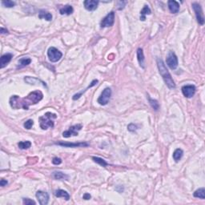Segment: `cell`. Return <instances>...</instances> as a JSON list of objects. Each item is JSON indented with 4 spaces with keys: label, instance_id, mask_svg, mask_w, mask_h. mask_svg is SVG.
Wrapping results in <instances>:
<instances>
[{
    "label": "cell",
    "instance_id": "cell-30",
    "mask_svg": "<svg viewBox=\"0 0 205 205\" xmlns=\"http://www.w3.org/2000/svg\"><path fill=\"white\" fill-rule=\"evenodd\" d=\"M33 124H34V121L32 120V119H28V120L25 122L24 124H23V126H24V128H26V129H27V130H30V129L32 128Z\"/></svg>",
    "mask_w": 205,
    "mask_h": 205
},
{
    "label": "cell",
    "instance_id": "cell-23",
    "mask_svg": "<svg viewBox=\"0 0 205 205\" xmlns=\"http://www.w3.org/2000/svg\"><path fill=\"white\" fill-rule=\"evenodd\" d=\"M31 63H32V59H31L30 58L20 59V60H19V64H18L17 68H20V69L23 68H25L26 66L29 65Z\"/></svg>",
    "mask_w": 205,
    "mask_h": 205
},
{
    "label": "cell",
    "instance_id": "cell-2",
    "mask_svg": "<svg viewBox=\"0 0 205 205\" xmlns=\"http://www.w3.org/2000/svg\"><path fill=\"white\" fill-rule=\"evenodd\" d=\"M157 66H158L159 74L161 75L162 78H163V80H164L165 84L167 86V87L170 88V89L176 88V83L174 82L173 79L171 78L170 72L167 69L164 61L162 60L161 59H157Z\"/></svg>",
    "mask_w": 205,
    "mask_h": 205
},
{
    "label": "cell",
    "instance_id": "cell-26",
    "mask_svg": "<svg viewBox=\"0 0 205 205\" xmlns=\"http://www.w3.org/2000/svg\"><path fill=\"white\" fill-rule=\"evenodd\" d=\"M147 98H148V100H149V104L151 105L152 108L154 109L155 111H158L159 109V104L158 103L156 99H152L149 95H147Z\"/></svg>",
    "mask_w": 205,
    "mask_h": 205
},
{
    "label": "cell",
    "instance_id": "cell-29",
    "mask_svg": "<svg viewBox=\"0 0 205 205\" xmlns=\"http://www.w3.org/2000/svg\"><path fill=\"white\" fill-rule=\"evenodd\" d=\"M2 5L3 7H5V8H11L15 7V3L13 2V1H11V0H7V1H2Z\"/></svg>",
    "mask_w": 205,
    "mask_h": 205
},
{
    "label": "cell",
    "instance_id": "cell-25",
    "mask_svg": "<svg viewBox=\"0 0 205 205\" xmlns=\"http://www.w3.org/2000/svg\"><path fill=\"white\" fill-rule=\"evenodd\" d=\"M183 150L182 149H179V148H178V149H176L175 152H174L173 153V159L177 163V162H179V160L181 159V158H182V156H183Z\"/></svg>",
    "mask_w": 205,
    "mask_h": 205
},
{
    "label": "cell",
    "instance_id": "cell-34",
    "mask_svg": "<svg viewBox=\"0 0 205 205\" xmlns=\"http://www.w3.org/2000/svg\"><path fill=\"white\" fill-rule=\"evenodd\" d=\"M91 198H92V196H91V195L88 194V193H85L84 195H83V199H84V200H90Z\"/></svg>",
    "mask_w": 205,
    "mask_h": 205
},
{
    "label": "cell",
    "instance_id": "cell-33",
    "mask_svg": "<svg viewBox=\"0 0 205 205\" xmlns=\"http://www.w3.org/2000/svg\"><path fill=\"white\" fill-rule=\"evenodd\" d=\"M62 163V159L60 158H58V157H55L52 160V164H55V165H59Z\"/></svg>",
    "mask_w": 205,
    "mask_h": 205
},
{
    "label": "cell",
    "instance_id": "cell-15",
    "mask_svg": "<svg viewBox=\"0 0 205 205\" xmlns=\"http://www.w3.org/2000/svg\"><path fill=\"white\" fill-rule=\"evenodd\" d=\"M168 9L172 14H176L179 11V3L175 0H169L168 1Z\"/></svg>",
    "mask_w": 205,
    "mask_h": 205
},
{
    "label": "cell",
    "instance_id": "cell-16",
    "mask_svg": "<svg viewBox=\"0 0 205 205\" xmlns=\"http://www.w3.org/2000/svg\"><path fill=\"white\" fill-rule=\"evenodd\" d=\"M52 176L57 180H68L69 176L67 174H64L61 171H55L52 174Z\"/></svg>",
    "mask_w": 205,
    "mask_h": 205
},
{
    "label": "cell",
    "instance_id": "cell-9",
    "mask_svg": "<svg viewBox=\"0 0 205 205\" xmlns=\"http://www.w3.org/2000/svg\"><path fill=\"white\" fill-rule=\"evenodd\" d=\"M115 23V12L111 11L103 19L100 23L101 27H109L113 26Z\"/></svg>",
    "mask_w": 205,
    "mask_h": 205
},
{
    "label": "cell",
    "instance_id": "cell-27",
    "mask_svg": "<svg viewBox=\"0 0 205 205\" xmlns=\"http://www.w3.org/2000/svg\"><path fill=\"white\" fill-rule=\"evenodd\" d=\"M92 159L94 160L95 163L99 164L100 166L102 167H106L108 165V164L107 163L104 159H103L102 158H99V157H96V156H93L92 157Z\"/></svg>",
    "mask_w": 205,
    "mask_h": 205
},
{
    "label": "cell",
    "instance_id": "cell-5",
    "mask_svg": "<svg viewBox=\"0 0 205 205\" xmlns=\"http://www.w3.org/2000/svg\"><path fill=\"white\" fill-rule=\"evenodd\" d=\"M111 95V89L109 87H107L103 91L102 94L98 99V103L102 106H105L109 103L110 98Z\"/></svg>",
    "mask_w": 205,
    "mask_h": 205
},
{
    "label": "cell",
    "instance_id": "cell-17",
    "mask_svg": "<svg viewBox=\"0 0 205 205\" xmlns=\"http://www.w3.org/2000/svg\"><path fill=\"white\" fill-rule=\"evenodd\" d=\"M137 59L141 68H144V54L142 48H138Z\"/></svg>",
    "mask_w": 205,
    "mask_h": 205
},
{
    "label": "cell",
    "instance_id": "cell-36",
    "mask_svg": "<svg viewBox=\"0 0 205 205\" xmlns=\"http://www.w3.org/2000/svg\"><path fill=\"white\" fill-rule=\"evenodd\" d=\"M1 33H2V34H4V33H7V34H8V30L4 29L3 27H2V28H1Z\"/></svg>",
    "mask_w": 205,
    "mask_h": 205
},
{
    "label": "cell",
    "instance_id": "cell-32",
    "mask_svg": "<svg viewBox=\"0 0 205 205\" xmlns=\"http://www.w3.org/2000/svg\"><path fill=\"white\" fill-rule=\"evenodd\" d=\"M128 129L129 131L134 132V131H135L137 130L138 127L135 125V124H134V123H131V124H129V125L128 126Z\"/></svg>",
    "mask_w": 205,
    "mask_h": 205
},
{
    "label": "cell",
    "instance_id": "cell-4",
    "mask_svg": "<svg viewBox=\"0 0 205 205\" xmlns=\"http://www.w3.org/2000/svg\"><path fill=\"white\" fill-rule=\"evenodd\" d=\"M47 56H48L49 60L52 62V63H56L59 60H60V59L63 56V54L61 51H59L57 48L51 47L48 49L47 51Z\"/></svg>",
    "mask_w": 205,
    "mask_h": 205
},
{
    "label": "cell",
    "instance_id": "cell-24",
    "mask_svg": "<svg viewBox=\"0 0 205 205\" xmlns=\"http://www.w3.org/2000/svg\"><path fill=\"white\" fill-rule=\"evenodd\" d=\"M194 197L200 198V199H202V200H204L205 199V189L203 188H199L197 190L195 191L194 194Z\"/></svg>",
    "mask_w": 205,
    "mask_h": 205
},
{
    "label": "cell",
    "instance_id": "cell-21",
    "mask_svg": "<svg viewBox=\"0 0 205 205\" xmlns=\"http://www.w3.org/2000/svg\"><path fill=\"white\" fill-rule=\"evenodd\" d=\"M98 82H99V81H98V80H93V81H92V82L91 83V84H90L89 86H88V87H87V88H86V89L84 90V91H82V92H80V93H78V94L74 95V96H73V99H74V100H76V99H80V97H81V95H83V93H84V92H86V91H87V89H89V88H91V87L95 86V85H96L97 83H98Z\"/></svg>",
    "mask_w": 205,
    "mask_h": 205
},
{
    "label": "cell",
    "instance_id": "cell-35",
    "mask_svg": "<svg viewBox=\"0 0 205 205\" xmlns=\"http://www.w3.org/2000/svg\"><path fill=\"white\" fill-rule=\"evenodd\" d=\"M8 183V182L7 180H5V179H1V181H0V185L2 186V187H4V186L7 185Z\"/></svg>",
    "mask_w": 205,
    "mask_h": 205
},
{
    "label": "cell",
    "instance_id": "cell-31",
    "mask_svg": "<svg viewBox=\"0 0 205 205\" xmlns=\"http://www.w3.org/2000/svg\"><path fill=\"white\" fill-rule=\"evenodd\" d=\"M23 204H26V205H32V204L35 205L36 204L35 201L31 200V199H29V198H23Z\"/></svg>",
    "mask_w": 205,
    "mask_h": 205
},
{
    "label": "cell",
    "instance_id": "cell-8",
    "mask_svg": "<svg viewBox=\"0 0 205 205\" xmlns=\"http://www.w3.org/2000/svg\"><path fill=\"white\" fill-rule=\"evenodd\" d=\"M82 124H75V125L71 126V127L69 128L68 130L65 131L63 133V136L64 138H69L71 136H76L79 134V131L82 129Z\"/></svg>",
    "mask_w": 205,
    "mask_h": 205
},
{
    "label": "cell",
    "instance_id": "cell-3",
    "mask_svg": "<svg viewBox=\"0 0 205 205\" xmlns=\"http://www.w3.org/2000/svg\"><path fill=\"white\" fill-rule=\"evenodd\" d=\"M57 118V115L51 112H47L41 117H39V126L43 130L52 128L55 126V119Z\"/></svg>",
    "mask_w": 205,
    "mask_h": 205
},
{
    "label": "cell",
    "instance_id": "cell-6",
    "mask_svg": "<svg viewBox=\"0 0 205 205\" xmlns=\"http://www.w3.org/2000/svg\"><path fill=\"white\" fill-rule=\"evenodd\" d=\"M192 8L195 13V16H196V20L199 24L203 25L204 24V17H203V11L201 6L197 3H193L191 4Z\"/></svg>",
    "mask_w": 205,
    "mask_h": 205
},
{
    "label": "cell",
    "instance_id": "cell-12",
    "mask_svg": "<svg viewBox=\"0 0 205 205\" xmlns=\"http://www.w3.org/2000/svg\"><path fill=\"white\" fill-rule=\"evenodd\" d=\"M182 93L186 98H191L195 93V87L194 85H184L182 87Z\"/></svg>",
    "mask_w": 205,
    "mask_h": 205
},
{
    "label": "cell",
    "instance_id": "cell-20",
    "mask_svg": "<svg viewBox=\"0 0 205 205\" xmlns=\"http://www.w3.org/2000/svg\"><path fill=\"white\" fill-rule=\"evenodd\" d=\"M55 195H56V197H58V198H60V197L64 198L66 200H70V195H69V194H68L66 191L62 190V189L56 190V192H55Z\"/></svg>",
    "mask_w": 205,
    "mask_h": 205
},
{
    "label": "cell",
    "instance_id": "cell-14",
    "mask_svg": "<svg viewBox=\"0 0 205 205\" xmlns=\"http://www.w3.org/2000/svg\"><path fill=\"white\" fill-rule=\"evenodd\" d=\"M13 57V55L11 53L5 54L2 56L1 59H0V68H4L6 66L8 65V63L11 61V59Z\"/></svg>",
    "mask_w": 205,
    "mask_h": 205
},
{
    "label": "cell",
    "instance_id": "cell-18",
    "mask_svg": "<svg viewBox=\"0 0 205 205\" xmlns=\"http://www.w3.org/2000/svg\"><path fill=\"white\" fill-rule=\"evenodd\" d=\"M73 11H74V9H73V8L71 5L64 6L63 8H62L60 10H59V13H60V15H70L72 14Z\"/></svg>",
    "mask_w": 205,
    "mask_h": 205
},
{
    "label": "cell",
    "instance_id": "cell-1",
    "mask_svg": "<svg viewBox=\"0 0 205 205\" xmlns=\"http://www.w3.org/2000/svg\"><path fill=\"white\" fill-rule=\"evenodd\" d=\"M44 98L40 91H35L27 95L25 98H20L18 95H12L10 99V105L13 109L23 108L28 110L31 105L37 104Z\"/></svg>",
    "mask_w": 205,
    "mask_h": 205
},
{
    "label": "cell",
    "instance_id": "cell-22",
    "mask_svg": "<svg viewBox=\"0 0 205 205\" xmlns=\"http://www.w3.org/2000/svg\"><path fill=\"white\" fill-rule=\"evenodd\" d=\"M151 13H152V11H151L149 7L147 5H145L143 8V10L140 11V20L144 21L146 20V15H150Z\"/></svg>",
    "mask_w": 205,
    "mask_h": 205
},
{
    "label": "cell",
    "instance_id": "cell-11",
    "mask_svg": "<svg viewBox=\"0 0 205 205\" xmlns=\"http://www.w3.org/2000/svg\"><path fill=\"white\" fill-rule=\"evenodd\" d=\"M55 144L59 145L62 147H88L89 144L85 142H80V143H68V142H56Z\"/></svg>",
    "mask_w": 205,
    "mask_h": 205
},
{
    "label": "cell",
    "instance_id": "cell-13",
    "mask_svg": "<svg viewBox=\"0 0 205 205\" xmlns=\"http://www.w3.org/2000/svg\"><path fill=\"white\" fill-rule=\"evenodd\" d=\"M99 3V1H95V0H85L83 2V5H84L86 10L89 11H93L97 9Z\"/></svg>",
    "mask_w": 205,
    "mask_h": 205
},
{
    "label": "cell",
    "instance_id": "cell-7",
    "mask_svg": "<svg viewBox=\"0 0 205 205\" xmlns=\"http://www.w3.org/2000/svg\"><path fill=\"white\" fill-rule=\"evenodd\" d=\"M167 64L171 70H175L178 67V59L173 51H170L167 56Z\"/></svg>",
    "mask_w": 205,
    "mask_h": 205
},
{
    "label": "cell",
    "instance_id": "cell-28",
    "mask_svg": "<svg viewBox=\"0 0 205 205\" xmlns=\"http://www.w3.org/2000/svg\"><path fill=\"white\" fill-rule=\"evenodd\" d=\"M18 146H19L20 149L26 150L28 149L29 147H31L32 143L30 142V141H22V142H20L18 143Z\"/></svg>",
    "mask_w": 205,
    "mask_h": 205
},
{
    "label": "cell",
    "instance_id": "cell-19",
    "mask_svg": "<svg viewBox=\"0 0 205 205\" xmlns=\"http://www.w3.org/2000/svg\"><path fill=\"white\" fill-rule=\"evenodd\" d=\"M39 19H44L47 21H51L52 20V15L47 11L41 10L39 13Z\"/></svg>",
    "mask_w": 205,
    "mask_h": 205
},
{
    "label": "cell",
    "instance_id": "cell-10",
    "mask_svg": "<svg viewBox=\"0 0 205 205\" xmlns=\"http://www.w3.org/2000/svg\"><path fill=\"white\" fill-rule=\"evenodd\" d=\"M37 200L39 201V204L41 205H47L49 202V195L48 193L46 191H38L36 192Z\"/></svg>",
    "mask_w": 205,
    "mask_h": 205
}]
</instances>
